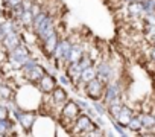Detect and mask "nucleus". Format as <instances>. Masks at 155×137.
Returning <instances> with one entry per match:
<instances>
[{
    "label": "nucleus",
    "instance_id": "nucleus-17",
    "mask_svg": "<svg viewBox=\"0 0 155 137\" xmlns=\"http://www.w3.org/2000/svg\"><path fill=\"white\" fill-rule=\"evenodd\" d=\"M38 64H40V62L37 61V58H35V56H31L28 61H25V62H23V65H21V70H20V72L23 73V76H26V75H28L31 70H34V68H35Z\"/></svg>",
    "mask_w": 155,
    "mask_h": 137
},
{
    "label": "nucleus",
    "instance_id": "nucleus-18",
    "mask_svg": "<svg viewBox=\"0 0 155 137\" xmlns=\"http://www.w3.org/2000/svg\"><path fill=\"white\" fill-rule=\"evenodd\" d=\"M90 107L93 108V111H94L97 116H102V117L107 116V105H105L102 101H91V102H90Z\"/></svg>",
    "mask_w": 155,
    "mask_h": 137
},
{
    "label": "nucleus",
    "instance_id": "nucleus-21",
    "mask_svg": "<svg viewBox=\"0 0 155 137\" xmlns=\"http://www.w3.org/2000/svg\"><path fill=\"white\" fill-rule=\"evenodd\" d=\"M110 120H111V123H113V131H114L117 135H122L123 132H126V128H125V126H122L119 122H116L114 119H110Z\"/></svg>",
    "mask_w": 155,
    "mask_h": 137
},
{
    "label": "nucleus",
    "instance_id": "nucleus-9",
    "mask_svg": "<svg viewBox=\"0 0 155 137\" xmlns=\"http://www.w3.org/2000/svg\"><path fill=\"white\" fill-rule=\"evenodd\" d=\"M59 40H61V37H59V32H58V29H56L50 37H47L44 41L40 43V44H41V49H43V52H44V55H46L47 58H52V55H53V52H55V49H56Z\"/></svg>",
    "mask_w": 155,
    "mask_h": 137
},
{
    "label": "nucleus",
    "instance_id": "nucleus-6",
    "mask_svg": "<svg viewBox=\"0 0 155 137\" xmlns=\"http://www.w3.org/2000/svg\"><path fill=\"white\" fill-rule=\"evenodd\" d=\"M104 89L105 84H102L99 79H93L90 82L85 84L84 87V95L90 99V101H102V95H104Z\"/></svg>",
    "mask_w": 155,
    "mask_h": 137
},
{
    "label": "nucleus",
    "instance_id": "nucleus-12",
    "mask_svg": "<svg viewBox=\"0 0 155 137\" xmlns=\"http://www.w3.org/2000/svg\"><path fill=\"white\" fill-rule=\"evenodd\" d=\"M15 90L9 82H0V99L2 101H11L14 99V95H15Z\"/></svg>",
    "mask_w": 155,
    "mask_h": 137
},
{
    "label": "nucleus",
    "instance_id": "nucleus-10",
    "mask_svg": "<svg viewBox=\"0 0 155 137\" xmlns=\"http://www.w3.org/2000/svg\"><path fill=\"white\" fill-rule=\"evenodd\" d=\"M134 114H135L134 108H131L129 105L123 104V107H122V110H120L119 116L116 117V122H119L122 126H125V128H126V125L129 123V120L132 119V116H134Z\"/></svg>",
    "mask_w": 155,
    "mask_h": 137
},
{
    "label": "nucleus",
    "instance_id": "nucleus-2",
    "mask_svg": "<svg viewBox=\"0 0 155 137\" xmlns=\"http://www.w3.org/2000/svg\"><path fill=\"white\" fill-rule=\"evenodd\" d=\"M17 125H20V128L23 129L25 134H31V129L38 117V111H23L20 108H17L15 111L11 113L9 116Z\"/></svg>",
    "mask_w": 155,
    "mask_h": 137
},
{
    "label": "nucleus",
    "instance_id": "nucleus-24",
    "mask_svg": "<svg viewBox=\"0 0 155 137\" xmlns=\"http://www.w3.org/2000/svg\"><path fill=\"white\" fill-rule=\"evenodd\" d=\"M104 137H117V134L113 129H105L104 131Z\"/></svg>",
    "mask_w": 155,
    "mask_h": 137
},
{
    "label": "nucleus",
    "instance_id": "nucleus-29",
    "mask_svg": "<svg viewBox=\"0 0 155 137\" xmlns=\"http://www.w3.org/2000/svg\"><path fill=\"white\" fill-rule=\"evenodd\" d=\"M152 114H153V117H155V111H152Z\"/></svg>",
    "mask_w": 155,
    "mask_h": 137
},
{
    "label": "nucleus",
    "instance_id": "nucleus-13",
    "mask_svg": "<svg viewBox=\"0 0 155 137\" xmlns=\"http://www.w3.org/2000/svg\"><path fill=\"white\" fill-rule=\"evenodd\" d=\"M14 128H15V122L11 117L0 120V135L2 137H11V134H14Z\"/></svg>",
    "mask_w": 155,
    "mask_h": 137
},
{
    "label": "nucleus",
    "instance_id": "nucleus-11",
    "mask_svg": "<svg viewBox=\"0 0 155 137\" xmlns=\"http://www.w3.org/2000/svg\"><path fill=\"white\" fill-rule=\"evenodd\" d=\"M46 75V68H44V65L43 64H38L34 70H31L26 76H25V79L29 82V84H37L43 76Z\"/></svg>",
    "mask_w": 155,
    "mask_h": 137
},
{
    "label": "nucleus",
    "instance_id": "nucleus-25",
    "mask_svg": "<svg viewBox=\"0 0 155 137\" xmlns=\"http://www.w3.org/2000/svg\"><path fill=\"white\" fill-rule=\"evenodd\" d=\"M149 56H150V59L155 62V46H152V47L149 49Z\"/></svg>",
    "mask_w": 155,
    "mask_h": 137
},
{
    "label": "nucleus",
    "instance_id": "nucleus-15",
    "mask_svg": "<svg viewBox=\"0 0 155 137\" xmlns=\"http://www.w3.org/2000/svg\"><path fill=\"white\" fill-rule=\"evenodd\" d=\"M138 117H140V120H141V126L144 128V129H152L153 126H155V117H153V114L152 113H138Z\"/></svg>",
    "mask_w": 155,
    "mask_h": 137
},
{
    "label": "nucleus",
    "instance_id": "nucleus-7",
    "mask_svg": "<svg viewBox=\"0 0 155 137\" xmlns=\"http://www.w3.org/2000/svg\"><path fill=\"white\" fill-rule=\"evenodd\" d=\"M21 43H23L21 31H17V32H11V34H8L2 41H0V46H2V49H3L6 53H9V52H12L15 47H18Z\"/></svg>",
    "mask_w": 155,
    "mask_h": 137
},
{
    "label": "nucleus",
    "instance_id": "nucleus-28",
    "mask_svg": "<svg viewBox=\"0 0 155 137\" xmlns=\"http://www.w3.org/2000/svg\"><path fill=\"white\" fill-rule=\"evenodd\" d=\"M119 137H131V135H129L128 132H123V134H122V135H119Z\"/></svg>",
    "mask_w": 155,
    "mask_h": 137
},
{
    "label": "nucleus",
    "instance_id": "nucleus-23",
    "mask_svg": "<svg viewBox=\"0 0 155 137\" xmlns=\"http://www.w3.org/2000/svg\"><path fill=\"white\" fill-rule=\"evenodd\" d=\"M23 2V0H8V2L5 3V8H8V9H11V8H14V6H17V5H20Z\"/></svg>",
    "mask_w": 155,
    "mask_h": 137
},
{
    "label": "nucleus",
    "instance_id": "nucleus-1",
    "mask_svg": "<svg viewBox=\"0 0 155 137\" xmlns=\"http://www.w3.org/2000/svg\"><path fill=\"white\" fill-rule=\"evenodd\" d=\"M81 114L79 107L76 105L74 99H68L64 107L59 110V116H58V123L61 125L62 129H70V126L73 125V122L76 120V117Z\"/></svg>",
    "mask_w": 155,
    "mask_h": 137
},
{
    "label": "nucleus",
    "instance_id": "nucleus-16",
    "mask_svg": "<svg viewBox=\"0 0 155 137\" xmlns=\"http://www.w3.org/2000/svg\"><path fill=\"white\" fill-rule=\"evenodd\" d=\"M126 129L131 131V132H137V134L143 129V126H141V120H140V117H138V113H135V114L132 116V119H131L129 123L126 125Z\"/></svg>",
    "mask_w": 155,
    "mask_h": 137
},
{
    "label": "nucleus",
    "instance_id": "nucleus-26",
    "mask_svg": "<svg viewBox=\"0 0 155 137\" xmlns=\"http://www.w3.org/2000/svg\"><path fill=\"white\" fill-rule=\"evenodd\" d=\"M123 3H126V5H129V3H134V2H137V0H122Z\"/></svg>",
    "mask_w": 155,
    "mask_h": 137
},
{
    "label": "nucleus",
    "instance_id": "nucleus-4",
    "mask_svg": "<svg viewBox=\"0 0 155 137\" xmlns=\"http://www.w3.org/2000/svg\"><path fill=\"white\" fill-rule=\"evenodd\" d=\"M94 68H96V79H99L102 84H108L114 79V68L110 61L101 59L94 64Z\"/></svg>",
    "mask_w": 155,
    "mask_h": 137
},
{
    "label": "nucleus",
    "instance_id": "nucleus-22",
    "mask_svg": "<svg viewBox=\"0 0 155 137\" xmlns=\"http://www.w3.org/2000/svg\"><path fill=\"white\" fill-rule=\"evenodd\" d=\"M5 119H9V111H8L5 102L2 101L0 102V120H5Z\"/></svg>",
    "mask_w": 155,
    "mask_h": 137
},
{
    "label": "nucleus",
    "instance_id": "nucleus-19",
    "mask_svg": "<svg viewBox=\"0 0 155 137\" xmlns=\"http://www.w3.org/2000/svg\"><path fill=\"white\" fill-rule=\"evenodd\" d=\"M56 81L59 82L58 85H61V87H73V84H71V81L68 79V76L65 75V73H62V75H59L58 78H56Z\"/></svg>",
    "mask_w": 155,
    "mask_h": 137
},
{
    "label": "nucleus",
    "instance_id": "nucleus-3",
    "mask_svg": "<svg viewBox=\"0 0 155 137\" xmlns=\"http://www.w3.org/2000/svg\"><path fill=\"white\" fill-rule=\"evenodd\" d=\"M94 128H96V125L91 120V117L88 114H85V113H81L79 116L76 117V120L73 122V125L70 126L68 131H70L71 137H81L82 134H85V132H88V131H91Z\"/></svg>",
    "mask_w": 155,
    "mask_h": 137
},
{
    "label": "nucleus",
    "instance_id": "nucleus-14",
    "mask_svg": "<svg viewBox=\"0 0 155 137\" xmlns=\"http://www.w3.org/2000/svg\"><path fill=\"white\" fill-rule=\"evenodd\" d=\"M126 12H128V15H131L134 20L143 18V15H144L143 6H141V3H138V2H134V3L126 5Z\"/></svg>",
    "mask_w": 155,
    "mask_h": 137
},
{
    "label": "nucleus",
    "instance_id": "nucleus-20",
    "mask_svg": "<svg viewBox=\"0 0 155 137\" xmlns=\"http://www.w3.org/2000/svg\"><path fill=\"white\" fill-rule=\"evenodd\" d=\"M74 102H76V105H78V107H79L81 113H85V111H88V110H90V102H88V101H85V99H74Z\"/></svg>",
    "mask_w": 155,
    "mask_h": 137
},
{
    "label": "nucleus",
    "instance_id": "nucleus-27",
    "mask_svg": "<svg viewBox=\"0 0 155 137\" xmlns=\"http://www.w3.org/2000/svg\"><path fill=\"white\" fill-rule=\"evenodd\" d=\"M137 2H138V3H141V5H143V3H147V2H150V0H137Z\"/></svg>",
    "mask_w": 155,
    "mask_h": 137
},
{
    "label": "nucleus",
    "instance_id": "nucleus-8",
    "mask_svg": "<svg viewBox=\"0 0 155 137\" xmlns=\"http://www.w3.org/2000/svg\"><path fill=\"white\" fill-rule=\"evenodd\" d=\"M37 89H38V92L41 93V95H50L52 92H53V89L58 85V81H56V78L53 76V75H50V73H46L37 84H34Z\"/></svg>",
    "mask_w": 155,
    "mask_h": 137
},
{
    "label": "nucleus",
    "instance_id": "nucleus-5",
    "mask_svg": "<svg viewBox=\"0 0 155 137\" xmlns=\"http://www.w3.org/2000/svg\"><path fill=\"white\" fill-rule=\"evenodd\" d=\"M122 98V85L117 79H113L111 82L105 84V89H104V95H102V102L105 105L111 104L114 99H119Z\"/></svg>",
    "mask_w": 155,
    "mask_h": 137
}]
</instances>
